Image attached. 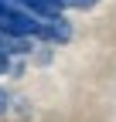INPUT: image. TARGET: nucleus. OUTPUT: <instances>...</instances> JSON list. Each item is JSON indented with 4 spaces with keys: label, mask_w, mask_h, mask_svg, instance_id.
<instances>
[{
    "label": "nucleus",
    "mask_w": 116,
    "mask_h": 122,
    "mask_svg": "<svg viewBox=\"0 0 116 122\" xmlns=\"http://www.w3.org/2000/svg\"><path fill=\"white\" fill-rule=\"evenodd\" d=\"M38 37L48 41V44H65V41L72 37V27H68V20L62 17V14H58V17H45V20H41Z\"/></svg>",
    "instance_id": "obj_1"
},
{
    "label": "nucleus",
    "mask_w": 116,
    "mask_h": 122,
    "mask_svg": "<svg viewBox=\"0 0 116 122\" xmlns=\"http://www.w3.org/2000/svg\"><path fill=\"white\" fill-rule=\"evenodd\" d=\"M10 68V54H7V48H0V75H4Z\"/></svg>",
    "instance_id": "obj_2"
},
{
    "label": "nucleus",
    "mask_w": 116,
    "mask_h": 122,
    "mask_svg": "<svg viewBox=\"0 0 116 122\" xmlns=\"http://www.w3.org/2000/svg\"><path fill=\"white\" fill-rule=\"evenodd\" d=\"M7 102H10V95H7V92H4V88H0V112H4V109H7Z\"/></svg>",
    "instance_id": "obj_3"
}]
</instances>
